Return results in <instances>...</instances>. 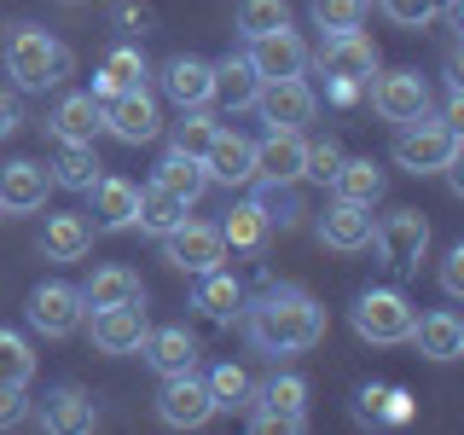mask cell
<instances>
[{
	"instance_id": "6da1fadb",
	"label": "cell",
	"mask_w": 464,
	"mask_h": 435,
	"mask_svg": "<svg viewBox=\"0 0 464 435\" xmlns=\"http://www.w3.org/2000/svg\"><path fill=\"white\" fill-rule=\"evenodd\" d=\"M244 331L261 354H308L325 343V308L302 285H267L256 302H244Z\"/></svg>"
},
{
	"instance_id": "7a4b0ae2",
	"label": "cell",
	"mask_w": 464,
	"mask_h": 435,
	"mask_svg": "<svg viewBox=\"0 0 464 435\" xmlns=\"http://www.w3.org/2000/svg\"><path fill=\"white\" fill-rule=\"evenodd\" d=\"M0 64H6V76L18 93H47L70 76V47L53 35V29L41 24H6V35H0Z\"/></svg>"
},
{
	"instance_id": "3957f363",
	"label": "cell",
	"mask_w": 464,
	"mask_h": 435,
	"mask_svg": "<svg viewBox=\"0 0 464 435\" xmlns=\"http://www.w3.org/2000/svg\"><path fill=\"white\" fill-rule=\"evenodd\" d=\"M366 250H377L383 273L412 279V273L424 267V256H430V221L418 209H395V215H383V221L372 227V244H366Z\"/></svg>"
},
{
	"instance_id": "277c9868",
	"label": "cell",
	"mask_w": 464,
	"mask_h": 435,
	"mask_svg": "<svg viewBox=\"0 0 464 435\" xmlns=\"http://www.w3.org/2000/svg\"><path fill=\"white\" fill-rule=\"evenodd\" d=\"M412 325H418V308L395 285H377V290H360L354 296V337L360 343H377V348L412 343Z\"/></svg>"
},
{
	"instance_id": "5b68a950",
	"label": "cell",
	"mask_w": 464,
	"mask_h": 435,
	"mask_svg": "<svg viewBox=\"0 0 464 435\" xmlns=\"http://www.w3.org/2000/svg\"><path fill=\"white\" fill-rule=\"evenodd\" d=\"M464 151V140H459V128H447L441 116H418V122H401V134H395V163L406 174H441L453 157Z\"/></svg>"
},
{
	"instance_id": "8992f818",
	"label": "cell",
	"mask_w": 464,
	"mask_h": 435,
	"mask_svg": "<svg viewBox=\"0 0 464 435\" xmlns=\"http://www.w3.org/2000/svg\"><path fill=\"white\" fill-rule=\"evenodd\" d=\"M244 412H250V430H261V435H273V430L296 435V430H308V383L296 372L267 377V383H256Z\"/></svg>"
},
{
	"instance_id": "52a82bcc",
	"label": "cell",
	"mask_w": 464,
	"mask_h": 435,
	"mask_svg": "<svg viewBox=\"0 0 464 435\" xmlns=\"http://www.w3.org/2000/svg\"><path fill=\"white\" fill-rule=\"evenodd\" d=\"M24 319L35 325V337L64 343V337H76V331H82L87 302H82V290H76V285H58V279H47V285H35V290H29Z\"/></svg>"
},
{
	"instance_id": "ba28073f",
	"label": "cell",
	"mask_w": 464,
	"mask_h": 435,
	"mask_svg": "<svg viewBox=\"0 0 464 435\" xmlns=\"http://www.w3.org/2000/svg\"><path fill=\"white\" fill-rule=\"evenodd\" d=\"M163 261L174 273H209V267H221L227 261V244H221V221H192L186 215L174 232H163Z\"/></svg>"
},
{
	"instance_id": "9c48e42d",
	"label": "cell",
	"mask_w": 464,
	"mask_h": 435,
	"mask_svg": "<svg viewBox=\"0 0 464 435\" xmlns=\"http://www.w3.org/2000/svg\"><path fill=\"white\" fill-rule=\"evenodd\" d=\"M99 122H105V134H116L122 145H151L163 134V111H157V99L145 93V87L99 99Z\"/></svg>"
},
{
	"instance_id": "30bf717a",
	"label": "cell",
	"mask_w": 464,
	"mask_h": 435,
	"mask_svg": "<svg viewBox=\"0 0 464 435\" xmlns=\"http://www.w3.org/2000/svg\"><path fill=\"white\" fill-rule=\"evenodd\" d=\"M256 111H261L267 128H296L302 134V128L319 116V93L308 87V76H279V82H261Z\"/></svg>"
},
{
	"instance_id": "8fae6325",
	"label": "cell",
	"mask_w": 464,
	"mask_h": 435,
	"mask_svg": "<svg viewBox=\"0 0 464 435\" xmlns=\"http://www.w3.org/2000/svg\"><path fill=\"white\" fill-rule=\"evenodd\" d=\"M308 64H319V76H343L366 87L377 76V41L366 29H343V35H325L319 53H308Z\"/></svg>"
},
{
	"instance_id": "7c38bea8",
	"label": "cell",
	"mask_w": 464,
	"mask_h": 435,
	"mask_svg": "<svg viewBox=\"0 0 464 435\" xmlns=\"http://www.w3.org/2000/svg\"><path fill=\"white\" fill-rule=\"evenodd\" d=\"M157 418H163L169 430H203V424L215 418L209 383H203L198 372H174V377H163V389H157Z\"/></svg>"
},
{
	"instance_id": "4fadbf2b",
	"label": "cell",
	"mask_w": 464,
	"mask_h": 435,
	"mask_svg": "<svg viewBox=\"0 0 464 435\" xmlns=\"http://www.w3.org/2000/svg\"><path fill=\"white\" fill-rule=\"evenodd\" d=\"M372 111L395 128L418 122V116H430V82L418 76V70H383V76L372 82Z\"/></svg>"
},
{
	"instance_id": "5bb4252c",
	"label": "cell",
	"mask_w": 464,
	"mask_h": 435,
	"mask_svg": "<svg viewBox=\"0 0 464 435\" xmlns=\"http://www.w3.org/2000/svg\"><path fill=\"white\" fill-rule=\"evenodd\" d=\"M203 174H209V186H250L256 180V140L238 134V128H215L209 151H203Z\"/></svg>"
},
{
	"instance_id": "9a60e30c",
	"label": "cell",
	"mask_w": 464,
	"mask_h": 435,
	"mask_svg": "<svg viewBox=\"0 0 464 435\" xmlns=\"http://www.w3.org/2000/svg\"><path fill=\"white\" fill-rule=\"evenodd\" d=\"M157 82H163V99H169L174 111H203V105H215V64H209V58L174 53Z\"/></svg>"
},
{
	"instance_id": "2e32d148",
	"label": "cell",
	"mask_w": 464,
	"mask_h": 435,
	"mask_svg": "<svg viewBox=\"0 0 464 435\" xmlns=\"http://www.w3.org/2000/svg\"><path fill=\"white\" fill-rule=\"evenodd\" d=\"M250 70L261 82H279V76H302V70H308V41L296 35V29H267V35H256L250 41Z\"/></svg>"
},
{
	"instance_id": "e0dca14e",
	"label": "cell",
	"mask_w": 464,
	"mask_h": 435,
	"mask_svg": "<svg viewBox=\"0 0 464 435\" xmlns=\"http://www.w3.org/2000/svg\"><path fill=\"white\" fill-rule=\"evenodd\" d=\"M53 192V169L35 163V157H12L6 169H0V215H29L41 209Z\"/></svg>"
},
{
	"instance_id": "ac0fdd59",
	"label": "cell",
	"mask_w": 464,
	"mask_h": 435,
	"mask_svg": "<svg viewBox=\"0 0 464 435\" xmlns=\"http://www.w3.org/2000/svg\"><path fill=\"white\" fill-rule=\"evenodd\" d=\"M87 331H93V348H99V354H111V360L140 354L145 331H151V325H145V302H134V308H93Z\"/></svg>"
},
{
	"instance_id": "d6986e66",
	"label": "cell",
	"mask_w": 464,
	"mask_h": 435,
	"mask_svg": "<svg viewBox=\"0 0 464 435\" xmlns=\"http://www.w3.org/2000/svg\"><path fill=\"white\" fill-rule=\"evenodd\" d=\"M87 198H93V232H128L134 227V209H140V186L134 180L99 174V180L87 186Z\"/></svg>"
},
{
	"instance_id": "ffe728a7",
	"label": "cell",
	"mask_w": 464,
	"mask_h": 435,
	"mask_svg": "<svg viewBox=\"0 0 464 435\" xmlns=\"http://www.w3.org/2000/svg\"><path fill=\"white\" fill-rule=\"evenodd\" d=\"M93 424H99V406H93V395H87L82 383H53V389H47L41 430H53V435H82V430H93Z\"/></svg>"
},
{
	"instance_id": "44dd1931",
	"label": "cell",
	"mask_w": 464,
	"mask_h": 435,
	"mask_svg": "<svg viewBox=\"0 0 464 435\" xmlns=\"http://www.w3.org/2000/svg\"><path fill=\"white\" fill-rule=\"evenodd\" d=\"M140 354H145V366H151L157 377L198 372V337H192L186 325H157V331H145Z\"/></svg>"
},
{
	"instance_id": "7402d4cb",
	"label": "cell",
	"mask_w": 464,
	"mask_h": 435,
	"mask_svg": "<svg viewBox=\"0 0 464 435\" xmlns=\"http://www.w3.org/2000/svg\"><path fill=\"white\" fill-rule=\"evenodd\" d=\"M319 244H325V250H343V256L366 250V244H372V209H366V203L331 198V209L319 215Z\"/></svg>"
},
{
	"instance_id": "603a6c76",
	"label": "cell",
	"mask_w": 464,
	"mask_h": 435,
	"mask_svg": "<svg viewBox=\"0 0 464 435\" xmlns=\"http://www.w3.org/2000/svg\"><path fill=\"white\" fill-rule=\"evenodd\" d=\"M412 343H418V354H424V360L447 366V360L464 354V319H459L453 308H430V314H418Z\"/></svg>"
},
{
	"instance_id": "cb8c5ba5",
	"label": "cell",
	"mask_w": 464,
	"mask_h": 435,
	"mask_svg": "<svg viewBox=\"0 0 464 435\" xmlns=\"http://www.w3.org/2000/svg\"><path fill=\"white\" fill-rule=\"evenodd\" d=\"M302 151L308 140L296 128H267V140H256V180H302Z\"/></svg>"
},
{
	"instance_id": "d4e9b609",
	"label": "cell",
	"mask_w": 464,
	"mask_h": 435,
	"mask_svg": "<svg viewBox=\"0 0 464 435\" xmlns=\"http://www.w3.org/2000/svg\"><path fill=\"white\" fill-rule=\"evenodd\" d=\"M99 99L93 93H64L53 105V116H47V134L58 140V145H93V134H99Z\"/></svg>"
},
{
	"instance_id": "484cf974",
	"label": "cell",
	"mask_w": 464,
	"mask_h": 435,
	"mask_svg": "<svg viewBox=\"0 0 464 435\" xmlns=\"http://www.w3.org/2000/svg\"><path fill=\"white\" fill-rule=\"evenodd\" d=\"M267 215H261V203L256 198H244V203H232V209H227V221H221V244H227V250L232 256H238V261H256L261 250H267Z\"/></svg>"
},
{
	"instance_id": "4316f807",
	"label": "cell",
	"mask_w": 464,
	"mask_h": 435,
	"mask_svg": "<svg viewBox=\"0 0 464 435\" xmlns=\"http://www.w3.org/2000/svg\"><path fill=\"white\" fill-rule=\"evenodd\" d=\"M383 192H389V174L377 157H343L337 174H331V198H343V203H366L372 209Z\"/></svg>"
},
{
	"instance_id": "83f0119b",
	"label": "cell",
	"mask_w": 464,
	"mask_h": 435,
	"mask_svg": "<svg viewBox=\"0 0 464 435\" xmlns=\"http://www.w3.org/2000/svg\"><path fill=\"white\" fill-rule=\"evenodd\" d=\"M192 308H198L203 319H215V325H232V319L244 314V285H238V273H227V267L198 273V296H192Z\"/></svg>"
},
{
	"instance_id": "f1b7e54d",
	"label": "cell",
	"mask_w": 464,
	"mask_h": 435,
	"mask_svg": "<svg viewBox=\"0 0 464 435\" xmlns=\"http://www.w3.org/2000/svg\"><path fill=\"white\" fill-rule=\"evenodd\" d=\"M93 250V221L87 215H47L41 227V256L47 261H82Z\"/></svg>"
},
{
	"instance_id": "f546056e",
	"label": "cell",
	"mask_w": 464,
	"mask_h": 435,
	"mask_svg": "<svg viewBox=\"0 0 464 435\" xmlns=\"http://www.w3.org/2000/svg\"><path fill=\"white\" fill-rule=\"evenodd\" d=\"M82 302L87 308H134V302H145V285L134 267H99L82 285Z\"/></svg>"
},
{
	"instance_id": "4dcf8cb0",
	"label": "cell",
	"mask_w": 464,
	"mask_h": 435,
	"mask_svg": "<svg viewBox=\"0 0 464 435\" xmlns=\"http://www.w3.org/2000/svg\"><path fill=\"white\" fill-rule=\"evenodd\" d=\"M186 215H192V203H180L169 192V186H140V209H134V227L140 232H151V238H163V232H174L186 221Z\"/></svg>"
},
{
	"instance_id": "1f68e13d",
	"label": "cell",
	"mask_w": 464,
	"mask_h": 435,
	"mask_svg": "<svg viewBox=\"0 0 464 435\" xmlns=\"http://www.w3.org/2000/svg\"><path fill=\"white\" fill-rule=\"evenodd\" d=\"M145 53L140 47H111L105 53V64H99V76H93V99H111V93H128V87H145Z\"/></svg>"
},
{
	"instance_id": "d6a6232c",
	"label": "cell",
	"mask_w": 464,
	"mask_h": 435,
	"mask_svg": "<svg viewBox=\"0 0 464 435\" xmlns=\"http://www.w3.org/2000/svg\"><path fill=\"white\" fill-rule=\"evenodd\" d=\"M157 186H169L180 203H198L209 192V174H203V157H186V151H163V163H157Z\"/></svg>"
},
{
	"instance_id": "836d02e7",
	"label": "cell",
	"mask_w": 464,
	"mask_h": 435,
	"mask_svg": "<svg viewBox=\"0 0 464 435\" xmlns=\"http://www.w3.org/2000/svg\"><path fill=\"white\" fill-rule=\"evenodd\" d=\"M256 93H261V76L250 70V58H221V64H215V99H221L227 111H244V105H256Z\"/></svg>"
},
{
	"instance_id": "e575fe53",
	"label": "cell",
	"mask_w": 464,
	"mask_h": 435,
	"mask_svg": "<svg viewBox=\"0 0 464 435\" xmlns=\"http://www.w3.org/2000/svg\"><path fill=\"white\" fill-rule=\"evenodd\" d=\"M47 169H53V186H70V192H87V186L105 174V163H99L93 145H64Z\"/></svg>"
},
{
	"instance_id": "d590c367",
	"label": "cell",
	"mask_w": 464,
	"mask_h": 435,
	"mask_svg": "<svg viewBox=\"0 0 464 435\" xmlns=\"http://www.w3.org/2000/svg\"><path fill=\"white\" fill-rule=\"evenodd\" d=\"M203 383H209L215 412H244V406H250V395H256V377L244 372V366H232V360H221V366L203 377Z\"/></svg>"
},
{
	"instance_id": "8d00e7d4",
	"label": "cell",
	"mask_w": 464,
	"mask_h": 435,
	"mask_svg": "<svg viewBox=\"0 0 464 435\" xmlns=\"http://www.w3.org/2000/svg\"><path fill=\"white\" fill-rule=\"evenodd\" d=\"M256 203H261V215H267V227H279V232H290L302 221V198L290 192V180H261V192H256Z\"/></svg>"
},
{
	"instance_id": "74e56055",
	"label": "cell",
	"mask_w": 464,
	"mask_h": 435,
	"mask_svg": "<svg viewBox=\"0 0 464 435\" xmlns=\"http://www.w3.org/2000/svg\"><path fill=\"white\" fill-rule=\"evenodd\" d=\"M366 6L372 0H308V18H314V29H325V35H343V29L366 24Z\"/></svg>"
},
{
	"instance_id": "f35d334b",
	"label": "cell",
	"mask_w": 464,
	"mask_h": 435,
	"mask_svg": "<svg viewBox=\"0 0 464 435\" xmlns=\"http://www.w3.org/2000/svg\"><path fill=\"white\" fill-rule=\"evenodd\" d=\"M290 24V0H238V35L256 41L267 29H285Z\"/></svg>"
},
{
	"instance_id": "ab89813d",
	"label": "cell",
	"mask_w": 464,
	"mask_h": 435,
	"mask_svg": "<svg viewBox=\"0 0 464 435\" xmlns=\"http://www.w3.org/2000/svg\"><path fill=\"white\" fill-rule=\"evenodd\" d=\"M215 128H221V122L209 116V105H203V111H180L169 145H174V151H186V157H203V151H209V140H215Z\"/></svg>"
},
{
	"instance_id": "60d3db41",
	"label": "cell",
	"mask_w": 464,
	"mask_h": 435,
	"mask_svg": "<svg viewBox=\"0 0 464 435\" xmlns=\"http://www.w3.org/2000/svg\"><path fill=\"white\" fill-rule=\"evenodd\" d=\"M29 377H35V348H29L18 331L0 325V383H24L29 389Z\"/></svg>"
},
{
	"instance_id": "b9f144b4",
	"label": "cell",
	"mask_w": 464,
	"mask_h": 435,
	"mask_svg": "<svg viewBox=\"0 0 464 435\" xmlns=\"http://www.w3.org/2000/svg\"><path fill=\"white\" fill-rule=\"evenodd\" d=\"M377 6H383V18L395 29H430L441 18V0H377Z\"/></svg>"
},
{
	"instance_id": "7bdbcfd3",
	"label": "cell",
	"mask_w": 464,
	"mask_h": 435,
	"mask_svg": "<svg viewBox=\"0 0 464 435\" xmlns=\"http://www.w3.org/2000/svg\"><path fill=\"white\" fill-rule=\"evenodd\" d=\"M343 163V145L337 140H314L308 151H302V180H314V186H331V174H337Z\"/></svg>"
},
{
	"instance_id": "ee69618b",
	"label": "cell",
	"mask_w": 464,
	"mask_h": 435,
	"mask_svg": "<svg viewBox=\"0 0 464 435\" xmlns=\"http://www.w3.org/2000/svg\"><path fill=\"white\" fill-rule=\"evenodd\" d=\"M111 24L122 29V35H151V29H157V12L145 6V0H116V6H111Z\"/></svg>"
},
{
	"instance_id": "f6af8a7d",
	"label": "cell",
	"mask_w": 464,
	"mask_h": 435,
	"mask_svg": "<svg viewBox=\"0 0 464 435\" xmlns=\"http://www.w3.org/2000/svg\"><path fill=\"white\" fill-rule=\"evenodd\" d=\"M24 412H29V401H24V383H0V430L24 424Z\"/></svg>"
},
{
	"instance_id": "bcb514c9",
	"label": "cell",
	"mask_w": 464,
	"mask_h": 435,
	"mask_svg": "<svg viewBox=\"0 0 464 435\" xmlns=\"http://www.w3.org/2000/svg\"><path fill=\"white\" fill-rule=\"evenodd\" d=\"M441 290H447V296H464V244H453V250H447L441 256Z\"/></svg>"
},
{
	"instance_id": "7dc6e473",
	"label": "cell",
	"mask_w": 464,
	"mask_h": 435,
	"mask_svg": "<svg viewBox=\"0 0 464 435\" xmlns=\"http://www.w3.org/2000/svg\"><path fill=\"white\" fill-rule=\"evenodd\" d=\"M24 128V99H18V87H0V140H12Z\"/></svg>"
},
{
	"instance_id": "c3c4849f",
	"label": "cell",
	"mask_w": 464,
	"mask_h": 435,
	"mask_svg": "<svg viewBox=\"0 0 464 435\" xmlns=\"http://www.w3.org/2000/svg\"><path fill=\"white\" fill-rule=\"evenodd\" d=\"M383 395H389V383H366V389H360V406H354V412L360 418H366V424H377V418H383Z\"/></svg>"
},
{
	"instance_id": "681fc988",
	"label": "cell",
	"mask_w": 464,
	"mask_h": 435,
	"mask_svg": "<svg viewBox=\"0 0 464 435\" xmlns=\"http://www.w3.org/2000/svg\"><path fill=\"white\" fill-rule=\"evenodd\" d=\"M325 93H331V105H360V93H366V87H360V82H343V76H325Z\"/></svg>"
},
{
	"instance_id": "f907efd6",
	"label": "cell",
	"mask_w": 464,
	"mask_h": 435,
	"mask_svg": "<svg viewBox=\"0 0 464 435\" xmlns=\"http://www.w3.org/2000/svg\"><path fill=\"white\" fill-rule=\"evenodd\" d=\"M383 418H389V424H406V418H412V395L389 383V395H383Z\"/></svg>"
},
{
	"instance_id": "816d5d0a",
	"label": "cell",
	"mask_w": 464,
	"mask_h": 435,
	"mask_svg": "<svg viewBox=\"0 0 464 435\" xmlns=\"http://www.w3.org/2000/svg\"><path fill=\"white\" fill-rule=\"evenodd\" d=\"M459 6H464V0H441V12H453V18H459Z\"/></svg>"
},
{
	"instance_id": "f5cc1de1",
	"label": "cell",
	"mask_w": 464,
	"mask_h": 435,
	"mask_svg": "<svg viewBox=\"0 0 464 435\" xmlns=\"http://www.w3.org/2000/svg\"><path fill=\"white\" fill-rule=\"evenodd\" d=\"M58 6H82V0H58Z\"/></svg>"
}]
</instances>
